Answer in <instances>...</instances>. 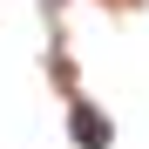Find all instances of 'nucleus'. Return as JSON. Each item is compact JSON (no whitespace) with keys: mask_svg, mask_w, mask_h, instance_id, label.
Returning <instances> with one entry per match:
<instances>
[{"mask_svg":"<svg viewBox=\"0 0 149 149\" xmlns=\"http://www.w3.org/2000/svg\"><path fill=\"white\" fill-rule=\"evenodd\" d=\"M74 136L102 149V142H109V122H102V115H88V109H74Z\"/></svg>","mask_w":149,"mask_h":149,"instance_id":"obj_1","label":"nucleus"}]
</instances>
